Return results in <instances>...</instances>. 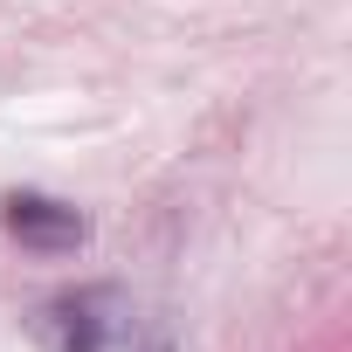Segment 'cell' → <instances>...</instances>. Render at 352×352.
Returning <instances> with one entry per match:
<instances>
[{
    "label": "cell",
    "instance_id": "2",
    "mask_svg": "<svg viewBox=\"0 0 352 352\" xmlns=\"http://www.w3.org/2000/svg\"><path fill=\"white\" fill-rule=\"evenodd\" d=\"M0 228L14 242H28V249H42V256H63L90 235V221L69 201H49V194H8L0 201Z\"/></svg>",
    "mask_w": 352,
    "mask_h": 352
},
{
    "label": "cell",
    "instance_id": "1",
    "mask_svg": "<svg viewBox=\"0 0 352 352\" xmlns=\"http://www.w3.org/2000/svg\"><path fill=\"white\" fill-rule=\"evenodd\" d=\"M28 331H35L42 352H111L118 331H124V297L104 290V283L63 290V297H49V304L28 318Z\"/></svg>",
    "mask_w": 352,
    "mask_h": 352
},
{
    "label": "cell",
    "instance_id": "3",
    "mask_svg": "<svg viewBox=\"0 0 352 352\" xmlns=\"http://www.w3.org/2000/svg\"><path fill=\"white\" fill-rule=\"evenodd\" d=\"M152 352H166V345H152Z\"/></svg>",
    "mask_w": 352,
    "mask_h": 352
}]
</instances>
